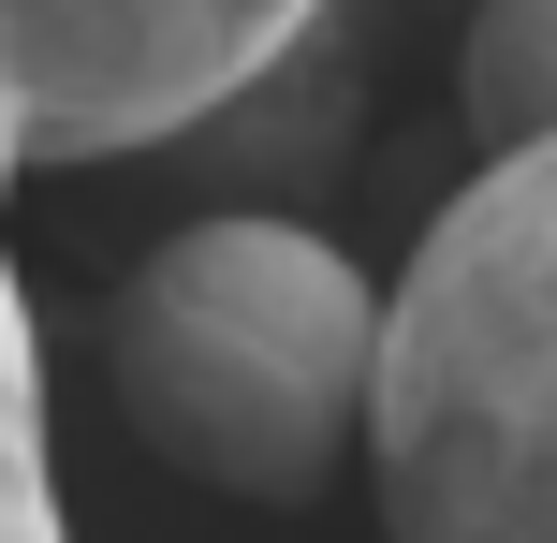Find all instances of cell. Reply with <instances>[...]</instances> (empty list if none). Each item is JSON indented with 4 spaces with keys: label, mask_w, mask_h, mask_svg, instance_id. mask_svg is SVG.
Wrapping results in <instances>:
<instances>
[{
    "label": "cell",
    "mask_w": 557,
    "mask_h": 543,
    "mask_svg": "<svg viewBox=\"0 0 557 543\" xmlns=\"http://www.w3.org/2000/svg\"><path fill=\"white\" fill-rule=\"evenodd\" d=\"M0 543H74L59 529V456H45V338H29V280L0 250Z\"/></svg>",
    "instance_id": "5b68a950"
},
{
    "label": "cell",
    "mask_w": 557,
    "mask_h": 543,
    "mask_svg": "<svg viewBox=\"0 0 557 543\" xmlns=\"http://www.w3.org/2000/svg\"><path fill=\"white\" fill-rule=\"evenodd\" d=\"M117 427L206 499L308 515L367 456V382H382V280L337 235L221 206L176 221L103 309Z\"/></svg>",
    "instance_id": "6da1fadb"
},
{
    "label": "cell",
    "mask_w": 557,
    "mask_h": 543,
    "mask_svg": "<svg viewBox=\"0 0 557 543\" xmlns=\"http://www.w3.org/2000/svg\"><path fill=\"white\" fill-rule=\"evenodd\" d=\"M382 543H557V147L484 162L382 294Z\"/></svg>",
    "instance_id": "7a4b0ae2"
},
{
    "label": "cell",
    "mask_w": 557,
    "mask_h": 543,
    "mask_svg": "<svg viewBox=\"0 0 557 543\" xmlns=\"http://www.w3.org/2000/svg\"><path fill=\"white\" fill-rule=\"evenodd\" d=\"M308 29L323 0H0V147L15 176L162 147L264 88Z\"/></svg>",
    "instance_id": "3957f363"
},
{
    "label": "cell",
    "mask_w": 557,
    "mask_h": 543,
    "mask_svg": "<svg viewBox=\"0 0 557 543\" xmlns=\"http://www.w3.org/2000/svg\"><path fill=\"white\" fill-rule=\"evenodd\" d=\"M455 118L484 162L557 147V0H470L455 15Z\"/></svg>",
    "instance_id": "277c9868"
},
{
    "label": "cell",
    "mask_w": 557,
    "mask_h": 543,
    "mask_svg": "<svg viewBox=\"0 0 557 543\" xmlns=\"http://www.w3.org/2000/svg\"><path fill=\"white\" fill-rule=\"evenodd\" d=\"M441 15H470V0H441Z\"/></svg>",
    "instance_id": "52a82bcc"
},
{
    "label": "cell",
    "mask_w": 557,
    "mask_h": 543,
    "mask_svg": "<svg viewBox=\"0 0 557 543\" xmlns=\"http://www.w3.org/2000/svg\"><path fill=\"white\" fill-rule=\"evenodd\" d=\"M0 192H15V147H0Z\"/></svg>",
    "instance_id": "8992f818"
}]
</instances>
